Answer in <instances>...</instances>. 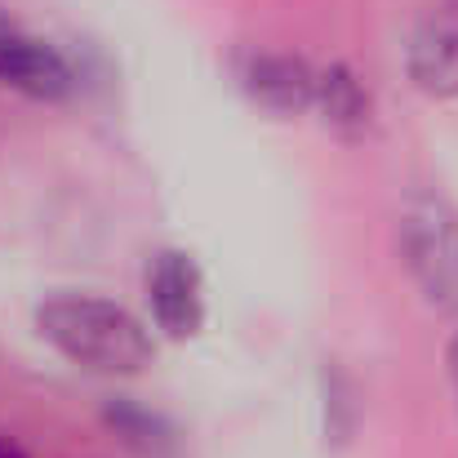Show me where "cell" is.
Listing matches in <instances>:
<instances>
[{"instance_id":"8","label":"cell","mask_w":458,"mask_h":458,"mask_svg":"<svg viewBox=\"0 0 458 458\" xmlns=\"http://www.w3.org/2000/svg\"><path fill=\"white\" fill-rule=\"evenodd\" d=\"M0 458H27V454H22L13 441H0Z\"/></svg>"},{"instance_id":"1","label":"cell","mask_w":458,"mask_h":458,"mask_svg":"<svg viewBox=\"0 0 458 458\" xmlns=\"http://www.w3.org/2000/svg\"><path fill=\"white\" fill-rule=\"evenodd\" d=\"M36 329L67 360L98 374H139L152 360V338L125 307L85 294H63L36 307Z\"/></svg>"},{"instance_id":"6","label":"cell","mask_w":458,"mask_h":458,"mask_svg":"<svg viewBox=\"0 0 458 458\" xmlns=\"http://www.w3.org/2000/svg\"><path fill=\"white\" fill-rule=\"evenodd\" d=\"M245 85L259 103L276 107V112H299L316 98V76L307 72V63L290 58V54H263L250 63Z\"/></svg>"},{"instance_id":"7","label":"cell","mask_w":458,"mask_h":458,"mask_svg":"<svg viewBox=\"0 0 458 458\" xmlns=\"http://www.w3.org/2000/svg\"><path fill=\"white\" fill-rule=\"evenodd\" d=\"M316 98H320V107L329 112V121L343 125V130L365 125V116H369V98H365L360 81H356L347 67L320 72V76H316Z\"/></svg>"},{"instance_id":"2","label":"cell","mask_w":458,"mask_h":458,"mask_svg":"<svg viewBox=\"0 0 458 458\" xmlns=\"http://www.w3.org/2000/svg\"><path fill=\"white\" fill-rule=\"evenodd\" d=\"M401 250L405 267L419 281L423 299L437 311H458V214L437 200L419 196L401 214Z\"/></svg>"},{"instance_id":"5","label":"cell","mask_w":458,"mask_h":458,"mask_svg":"<svg viewBox=\"0 0 458 458\" xmlns=\"http://www.w3.org/2000/svg\"><path fill=\"white\" fill-rule=\"evenodd\" d=\"M152 311L156 325L174 338H187L200 329L205 320V290H200V272L191 263V254L165 250L152 267Z\"/></svg>"},{"instance_id":"3","label":"cell","mask_w":458,"mask_h":458,"mask_svg":"<svg viewBox=\"0 0 458 458\" xmlns=\"http://www.w3.org/2000/svg\"><path fill=\"white\" fill-rule=\"evenodd\" d=\"M0 85L31 98H63L72 94L76 72L54 45L27 36L22 27H13V18L0 13Z\"/></svg>"},{"instance_id":"4","label":"cell","mask_w":458,"mask_h":458,"mask_svg":"<svg viewBox=\"0 0 458 458\" xmlns=\"http://www.w3.org/2000/svg\"><path fill=\"white\" fill-rule=\"evenodd\" d=\"M410 76L428 94L458 89V0H437L410 36Z\"/></svg>"},{"instance_id":"9","label":"cell","mask_w":458,"mask_h":458,"mask_svg":"<svg viewBox=\"0 0 458 458\" xmlns=\"http://www.w3.org/2000/svg\"><path fill=\"white\" fill-rule=\"evenodd\" d=\"M450 374H454V387H458V334H454V343H450Z\"/></svg>"}]
</instances>
